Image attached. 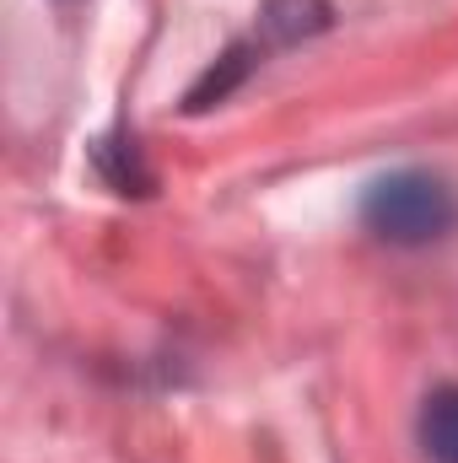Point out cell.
Listing matches in <instances>:
<instances>
[{"mask_svg": "<svg viewBox=\"0 0 458 463\" xmlns=\"http://www.w3.org/2000/svg\"><path fill=\"white\" fill-rule=\"evenodd\" d=\"M458 205L448 194L443 178L421 173V167H399V173H383L377 184H367L361 194V222L367 232H377L383 242H399V248H415V242H432L453 227Z\"/></svg>", "mask_w": 458, "mask_h": 463, "instance_id": "6da1fadb", "label": "cell"}, {"mask_svg": "<svg viewBox=\"0 0 458 463\" xmlns=\"http://www.w3.org/2000/svg\"><path fill=\"white\" fill-rule=\"evenodd\" d=\"M421 448L432 463H458V383L437 388L421 410Z\"/></svg>", "mask_w": 458, "mask_h": 463, "instance_id": "7a4b0ae2", "label": "cell"}]
</instances>
